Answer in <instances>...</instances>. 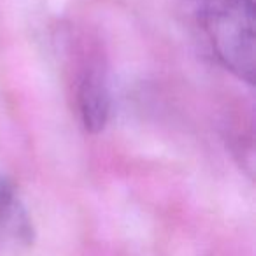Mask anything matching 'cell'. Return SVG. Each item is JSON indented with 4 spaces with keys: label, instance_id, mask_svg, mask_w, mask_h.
<instances>
[{
    "label": "cell",
    "instance_id": "obj_2",
    "mask_svg": "<svg viewBox=\"0 0 256 256\" xmlns=\"http://www.w3.org/2000/svg\"><path fill=\"white\" fill-rule=\"evenodd\" d=\"M76 112L88 134H100L107 126L112 110L107 65L102 54H86L76 78Z\"/></svg>",
    "mask_w": 256,
    "mask_h": 256
},
{
    "label": "cell",
    "instance_id": "obj_3",
    "mask_svg": "<svg viewBox=\"0 0 256 256\" xmlns=\"http://www.w3.org/2000/svg\"><path fill=\"white\" fill-rule=\"evenodd\" d=\"M34 242V224L14 181L0 174V256Z\"/></svg>",
    "mask_w": 256,
    "mask_h": 256
},
{
    "label": "cell",
    "instance_id": "obj_1",
    "mask_svg": "<svg viewBox=\"0 0 256 256\" xmlns=\"http://www.w3.org/2000/svg\"><path fill=\"white\" fill-rule=\"evenodd\" d=\"M200 26L223 68L254 84V0H195Z\"/></svg>",
    "mask_w": 256,
    "mask_h": 256
}]
</instances>
